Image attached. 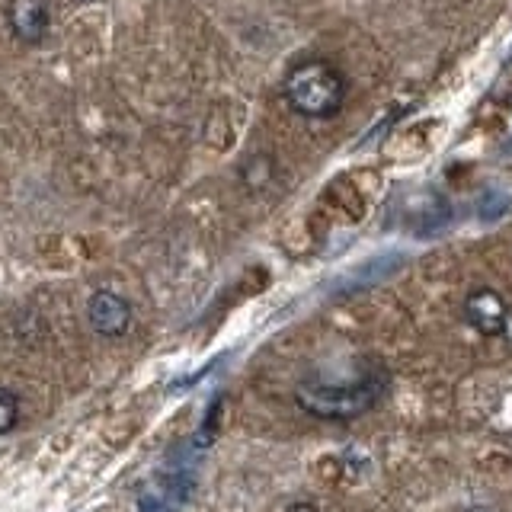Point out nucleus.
<instances>
[{"instance_id":"nucleus-5","label":"nucleus","mask_w":512,"mask_h":512,"mask_svg":"<svg viewBox=\"0 0 512 512\" xmlns=\"http://www.w3.org/2000/svg\"><path fill=\"white\" fill-rule=\"evenodd\" d=\"M464 317H468V324L484 336H503L509 327L506 298L500 292H493V288H474V292L464 298Z\"/></svg>"},{"instance_id":"nucleus-9","label":"nucleus","mask_w":512,"mask_h":512,"mask_svg":"<svg viewBox=\"0 0 512 512\" xmlns=\"http://www.w3.org/2000/svg\"><path fill=\"white\" fill-rule=\"evenodd\" d=\"M468 512H496L493 506H484V503H477V506H471Z\"/></svg>"},{"instance_id":"nucleus-10","label":"nucleus","mask_w":512,"mask_h":512,"mask_svg":"<svg viewBox=\"0 0 512 512\" xmlns=\"http://www.w3.org/2000/svg\"><path fill=\"white\" fill-rule=\"evenodd\" d=\"M509 58H512V52H509Z\"/></svg>"},{"instance_id":"nucleus-6","label":"nucleus","mask_w":512,"mask_h":512,"mask_svg":"<svg viewBox=\"0 0 512 512\" xmlns=\"http://www.w3.org/2000/svg\"><path fill=\"white\" fill-rule=\"evenodd\" d=\"M509 208H512V196H509L503 186H487L477 196V218L487 221V224L500 221L509 212Z\"/></svg>"},{"instance_id":"nucleus-4","label":"nucleus","mask_w":512,"mask_h":512,"mask_svg":"<svg viewBox=\"0 0 512 512\" xmlns=\"http://www.w3.org/2000/svg\"><path fill=\"white\" fill-rule=\"evenodd\" d=\"M7 26L16 42L42 45L52 29V10L45 0H10L7 4Z\"/></svg>"},{"instance_id":"nucleus-2","label":"nucleus","mask_w":512,"mask_h":512,"mask_svg":"<svg viewBox=\"0 0 512 512\" xmlns=\"http://www.w3.org/2000/svg\"><path fill=\"white\" fill-rule=\"evenodd\" d=\"M285 103L304 119H330L346 103V80L330 61H301L285 74Z\"/></svg>"},{"instance_id":"nucleus-7","label":"nucleus","mask_w":512,"mask_h":512,"mask_svg":"<svg viewBox=\"0 0 512 512\" xmlns=\"http://www.w3.org/2000/svg\"><path fill=\"white\" fill-rule=\"evenodd\" d=\"M16 423H20V397L10 388H0V436L13 432Z\"/></svg>"},{"instance_id":"nucleus-1","label":"nucleus","mask_w":512,"mask_h":512,"mask_svg":"<svg viewBox=\"0 0 512 512\" xmlns=\"http://www.w3.org/2000/svg\"><path fill=\"white\" fill-rule=\"evenodd\" d=\"M391 388V372L381 362H365L352 381H314L304 378L295 388V400L317 420L346 423L378 407Z\"/></svg>"},{"instance_id":"nucleus-8","label":"nucleus","mask_w":512,"mask_h":512,"mask_svg":"<svg viewBox=\"0 0 512 512\" xmlns=\"http://www.w3.org/2000/svg\"><path fill=\"white\" fill-rule=\"evenodd\" d=\"M288 512H320L314 503H292V506H288Z\"/></svg>"},{"instance_id":"nucleus-3","label":"nucleus","mask_w":512,"mask_h":512,"mask_svg":"<svg viewBox=\"0 0 512 512\" xmlns=\"http://www.w3.org/2000/svg\"><path fill=\"white\" fill-rule=\"evenodd\" d=\"M87 320L100 336L116 340V336H125L128 327H132V304L122 295L109 292V288H100V292H93L87 301Z\"/></svg>"}]
</instances>
